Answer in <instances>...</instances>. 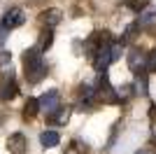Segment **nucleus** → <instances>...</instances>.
Wrapping results in <instances>:
<instances>
[{"label":"nucleus","instance_id":"nucleus-1","mask_svg":"<svg viewBox=\"0 0 156 154\" xmlns=\"http://www.w3.org/2000/svg\"><path fill=\"white\" fill-rule=\"evenodd\" d=\"M23 70H26L28 84H37L47 75V63H44V58H42V49L40 47H30L23 54Z\"/></svg>","mask_w":156,"mask_h":154},{"label":"nucleus","instance_id":"nucleus-2","mask_svg":"<svg viewBox=\"0 0 156 154\" xmlns=\"http://www.w3.org/2000/svg\"><path fill=\"white\" fill-rule=\"evenodd\" d=\"M19 94V86H16V77L14 72H0V101H12Z\"/></svg>","mask_w":156,"mask_h":154},{"label":"nucleus","instance_id":"nucleus-3","mask_svg":"<svg viewBox=\"0 0 156 154\" xmlns=\"http://www.w3.org/2000/svg\"><path fill=\"white\" fill-rule=\"evenodd\" d=\"M96 96L103 98V103H117L119 101V94L112 89V84H110L107 70H103V72H100V77H98V91H96Z\"/></svg>","mask_w":156,"mask_h":154},{"label":"nucleus","instance_id":"nucleus-4","mask_svg":"<svg viewBox=\"0 0 156 154\" xmlns=\"http://www.w3.org/2000/svg\"><path fill=\"white\" fill-rule=\"evenodd\" d=\"M40 101V110H42V112H44L47 117L51 115V112H56V110L61 108V94L56 89H51V91H47L44 96L42 98H37Z\"/></svg>","mask_w":156,"mask_h":154},{"label":"nucleus","instance_id":"nucleus-5","mask_svg":"<svg viewBox=\"0 0 156 154\" xmlns=\"http://www.w3.org/2000/svg\"><path fill=\"white\" fill-rule=\"evenodd\" d=\"M0 24L5 26V28H19V26H23L26 24V14H23V9L21 7H12V9H7L5 12V16H2V21Z\"/></svg>","mask_w":156,"mask_h":154},{"label":"nucleus","instance_id":"nucleus-6","mask_svg":"<svg viewBox=\"0 0 156 154\" xmlns=\"http://www.w3.org/2000/svg\"><path fill=\"white\" fill-rule=\"evenodd\" d=\"M147 61H149V54H144V51H140V49H130V54H128V68L135 72V75H140V72L147 70Z\"/></svg>","mask_w":156,"mask_h":154},{"label":"nucleus","instance_id":"nucleus-7","mask_svg":"<svg viewBox=\"0 0 156 154\" xmlns=\"http://www.w3.org/2000/svg\"><path fill=\"white\" fill-rule=\"evenodd\" d=\"M7 149L12 154H26L28 149V140L23 133H12L9 138H7Z\"/></svg>","mask_w":156,"mask_h":154},{"label":"nucleus","instance_id":"nucleus-8","mask_svg":"<svg viewBox=\"0 0 156 154\" xmlns=\"http://www.w3.org/2000/svg\"><path fill=\"white\" fill-rule=\"evenodd\" d=\"M93 98H96V89H93L91 84H84L82 89H79V108H91L93 105Z\"/></svg>","mask_w":156,"mask_h":154},{"label":"nucleus","instance_id":"nucleus-9","mask_svg":"<svg viewBox=\"0 0 156 154\" xmlns=\"http://www.w3.org/2000/svg\"><path fill=\"white\" fill-rule=\"evenodd\" d=\"M42 16V24L47 26V28H54V26H58L61 19H63V12L61 9H47V12L40 14Z\"/></svg>","mask_w":156,"mask_h":154},{"label":"nucleus","instance_id":"nucleus-10","mask_svg":"<svg viewBox=\"0 0 156 154\" xmlns=\"http://www.w3.org/2000/svg\"><path fill=\"white\" fill-rule=\"evenodd\" d=\"M40 142H42V147H56L61 142V135L56 131H42L40 133Z\"/></svg>","mask_w":156,"mask_h":154},{"label":"nucleus","instance_id":"nucleus-11","mask_svg":"<svg viewBox=\"0 0 156 154\" xmlns=\"http://www.w3.org/2000/svg\"><path fill=\"white\" fill-rule=\"evenodd\" d=\"M37 112H40V101L37 98H28L26 105H23V117H26V119H33Z\"/></svg>","mask_w":156,"mask_h":154},{"label":"nucleus","instance_id":"nucleus-12","mask_svg":"<svg viewBox=\"0 0 156 154\" xmlns=\"http://www.w3.org/2000/svg\"><path fill=\"white\" fill-rule=\"evenodd\" d=\"M68 117H70V110L68 108H58L56 110V112H51V115H49V122H54V124H65L68 122Z\"/></svg>","mask_w":156,"mask_h":154},{"label":"nucleus","instance_id":"nucleus-13","mask_svg":"<svg viewBox=\"0 0 156 154\" xmlns=\"http://www.w3.org/2000/svg\"><path fill=\"white\" fill-rule=\"evenodd\" d=\"M51 42H54V35H51V28H47V31L44 33H42V40H40V49H42V51H47V49H49V47H51Z\"/></svg>","mask_w":156,"mask_h":154},{"label":"nucleus","instance_id":"nucleus-14","mask_svg":"<svg viewBox=\"0 0 156 154\" xmlns=\"http://www.w3.org/2000/svg\"><path fill=\"white\" fill-rule=\"evenodd\" d=\"M9 61H12V54H9L7 49H0V68L9 65Z\"/></svg>","mask_w":156,"mask_h":154},{"label":"nucleus","instance_id":"nucleus-15","mask_svg":"<svg viewBox=\"0 0 156 154\" xmlns=\"http://www.w3.org/2000/svg\"><path fill=\"white\" fill-rule=\"evenodd\" d=\"M154 21H156V14L147 12V14L142 16V19H140V24H137V26H149V24H154Z\"/></svg>","mask_w":156,"mask_h":154},{"label":"nucleus","instance_id":"nucleus-16","mask_svg":"<svg viewBox=\"0 0 156 154\" xmlns=\"http://www.w3.org/2000/svg\"><path fill=\"white\" fill-rule=\"evenodd\" d=\"M7 35H9V28H5V26L0 24V45H2V42L7 40Z\"/></svg>","mask_w":156,"mask_h":154},{"label":"nucleus","instance_id":"nucleus-17","mask_svg":"<svg viewBox=\"0 0 156 154\" xmlns=\"http://www.w3.org/2000/svg\"><path fill=\"white\" fill-rule=\"evenodd\" d=\"M135 154H149V152H147V149H140V152H135Z\"/></svg>","mask_w":156,"mask_h":154},{"label":"nucleus","instance_id":"nucleus-18","mask_svg":"<svg viewBox=\"0 0 156 154\" xmlns=\"http://www.w3.org/2000/svg\"><path fill=\"white\" fill-rule=\"evenodd\" d=\"M142 2H149V0H142Z\"/></svg>","mask_w":156,"mask_h":154}]
</instances>
